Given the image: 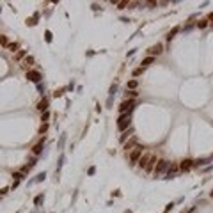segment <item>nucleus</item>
<instances>
[{"instance_id":"1","label":"nucleus","mask_w":213,"mask_h":213,"mask_svg":"<svg viewBox=\"0 0 213 213\" xmlns=\"http://www.w3.org/2000/svg\"><path fill=\"white\" fill-rule=\"evenodd\" d=\"M117 128L121 132H126L128 128H132V116L130 114H121L117 119Z\"/></svg>"},{"instance_id":"2","label":"nucleus","mask_w":213,"mask_h":213,"mask_svg":"<svg viewBox=\"0 0 213 213\" xmlns=\"http://www.w3.org/2000/svg\"><path fill=\"white\" fill-rule=\"evenodd\" d=\"M169 167H170V163L167 162V160H158V163H156V167H155V178H160V176H165V172L169 170Z\"/></svg>"},{"instance_id":"3","label":"nucleus","mask_w":213,"mask_h":213,"mask_svg":"<svg viewBox=\"0 0 213 213\" xmlns=\"http://www.w3.org/2000/svg\"><path fill=\"white\" fill-rule=\"evenodd\" d=\"M142 146H137L133 151H130V165L133 167V165H137L139 163V160H140V156H142Z\"/></svg>"},{"instance_id":"4","label":"nucleus","mask_w":213,"mask_h":213,"mask_svg":"<svg viewBox=\"0 0 213 213\" xmlns=\"http://www.w3.org/2000/svg\"><path fill=\"white\" fill-rule=\"evenodd\" d=\"M133 107H135V101H133V99H124V101L119 105V112H121V114H132Z\"/></svg>"},{"instance_id":"5","label":"nucleus","mask_w":213,"mask_h":213,"mask_svg":"<svg viewBox=\"0 0 213 213\" xmlns=\"http://www.w3.org/2000/svg\"><path fill=\"white\" fill-rule=\"evenodd\" d=\"M41 78H43V75H41L39 71H36V69L27 71V80H30V82H34V83H41Z\"/></svg>"},{"instance_id":"6","label":"nucleus","mask_w":213,"mask_h":213,"mask_svg":"<svg viewBox=\"0 0 213 213\" xmlns=\"http://www.w3.org/2000/svg\"><path fill=\"white\" fill-rule=\"evenodd\" d=\"M178 170H179V165H178V163H170L169 170L165 172V179H172V178L178 174Z\"/></svg>"},{"instance_id":"7","label":"nucleus","mask_w":213,"mask_h":213,"mask_svg":"<svg viewBox=\"0 0 213 213\" xmlns=\"http://www.w3.org/2000/svg\"><path fill=\"white\" fill-rule=\"evenodd\" d=\"M147 52H149V57H155V55H160V53L163 52V45H162V43H156V45H155V46H151V48H149Z\"/></svg>"},{"instance_id":"8","label":"nucleus","mask_w":213,"mask_h":213,"mask_svg":"<svg viewBox=\"0 0 213 213\" xmlns=\"http://www.w3.org/2000/svg\"><path fill=\"white\" fill-rule=\"evenodd\" d=\"M32 64H34V57H32V55H27L23 60H21V68H23V69H27V71H30Z\"/></svg>"},{"instance_id":"9","label":"nucleus","mask_w":213,"mask_h":213,"mask_svg":"<svg viewBox=\"0 0 213 213\" xmlns=\"http://www.w3.org/2000/svg\"><path fill=\"white\" fill-rule=\"evenodd\" d=\"M192 167H194V162H192V160H183V162H179V170H183V172H188Z\"/></svg>"},{"instance_id":"10","label":"nucleus","mask_w":213,"mask_h":213,"mask_svg":"<svg viewBox=\"0 0 213 213\" xmlns=\"http://www.w3.org/2000/svg\"><path fill=\"white\" fill-rule=\"evenodd\" d=\"M156 163H158V160H156V156H153L151 155V158H149V162H147V167L144 169L146 172H151V170H155V167H156Z\"/></svg>"},{"instance_id":"11","label":"nucleus","mask_w":213,"mask_h":213,"mask_svg":"<svg viewBox=\"0 0 213 213\" xmlns=\"http://www.w3.org/2000/svg\"><path fill=\"white\" fill-rule=\"evenodd\" d=\"M137 146H139V144H137V140H135V139H132V140L124 142V151H126V153H128V151H133Z\"/></svg>"},{"instance_id":"12","label":"nucleus","mask_w":213,"mask_h":213,"mask_svg":"<svg viewBox=\"0 0 213 213\" xmlns=\"http://www.w3.org/2000/svg\"><path fill=\"white\" fill-rule=\"evenodd\" d=\"M37 110H39V112H46V110H48V98H43V99L37 103Z\"/></svg>"},{"instance_id":"13","label":"nucleus","mask_w":213,"mask_h":213,"mask_svg":"<svg viewBox=\"0 0 213 213\" xmlns=\"http://www.w3.org/2000/svg\"><path fill=\"white\" fill-rule=\"evenodd\" d=\"M43 144H45V137H43V139H41V140H39V142H37V144H36V146L32 147V153H34L36 156H37V155H39V153L43 151Z\"/></svg>"},{"instance_id":"14","label":"nucleus","mask_w":213,"mask_h":213,"mask_svg":"<svg viewBox=\"0 0 213 213\" xmlns=\"http://www.w3.org/2000/svg\"><path fill=\"white\" fill-rule=\"evenodd\" d=\"M149 158H151V155H142L137 165H139L140 169H146V167H147V162H149Z\"/></svg>"},{"instance_id":"15","label":"nucleus","mask_w":213,"mask_h":213,"mask_svg":"<svg viewBox=\"0 0 213 213\" xmlns=\"http://www.w3.org/2000/svg\"><path fill=\"white\" fill-rule=\"evenodd\" d=\"M132 133H133V128H128V130H126V132H123V135H121V137H119V140H121V142H123V144H124V142H126V139H128V137H132Z\"/></svg>"},{"instance_id":"16","label":"nucleus","mask_w":213,"mask_h":213,"mask_svg":"<svg viewBox=\"0 0 213 213\" xmlns=\"http://www.w3.org/2000/svg\"><path fill=\"white\" fill-rule=\"evenodd\" d=\"M139 87V82L137 80H130L128 82V85H126V91H135Z\"/></svg>"},{"instance_id":"17","label":"nucleus","mask_w":213,"mask_h":213,"mask_svg":"<svg viewBox=\"0 0 213 213\" xmlns=\"http://www.w3.org/2000/svg\"><path fill=\"white\" fill-rule=\"evenodd\" d=\"M7 50L13 52V53H18V52H20V45H18V43H9V45H7Z\"/></svg>"},{"instance_id":"18","label":"nucleus","mask_w":213,"mask_h":213,"mask_svg":"<svg viewBox=\"0 0 213 213\" xmlns=\"http://www.w3.org/2000/svg\"><path fill=\"white\" fill-rule=\"evenodd\" d=\"M27 57V50H20L18 53H14V60H23Z\"/></svg>"},{"instance_id":"19","label":"nucleus","mask_w":213,"mask_h":213,"mask_svg":"<svg viewBox=\"0 0 213 213\" xmlns=\"http://www.w3.org/2000/svg\"><path fill=\"white\" fill-rule=\"evenodd\" d=\"M155 60H156L155 57H146V59L142 60V68H147V66H151V64H153Z\"/></svg>"},{"instance_id":"20","label":"nucleus","mask_w":213,"mask_h":213,"mask_svg":"<svg viewBox=\"0 0 213 213\" xmlns=\"http://www.w3.org/2000/svg\"><path fill=\"white\" fill-rule=\"evenodd\" d=\"M208 162H209V158H199V160L194 162V167H201V165H204V163H208Z\"/></svg>"},{"instance_id":"21","label":"nucleus","mask_w":213,"mask_h":213,"mask_svg":"<svg viewBox=\"0 0 213 213\" xmlns=\"http://www.w3.org/2000/svg\"><path fill=\"white\" fill-rule=\"evenodd\" d=\"M178 32H179V27H174L172 30H170V32L167 34V41H170V39H172V37H174V36H176Z\"/></svg>"},{"instance_id":"22","label":"nucleus","mask_w":213,"mask_h":213,"mask_svg":"<svg viewBox=\"0 0 213 213\" xmlns=\"http://www.w3.org/2000/svg\"><path fill=\"white\" fill-rule=\"evenodd\" d=\"M37 18H39V14H37V13H36V14H34V16H32V18H30V20H27V25H30V27H34V25H36V23H37V21H36V20H37Z\"/></svg>"},{"instance_id":"23","label":"nucleus","mask_w":213,"mask_h":213,"mask_svg":"<svg viewBox=\"0 0 213 213\" xmlns=\"http://www.w3.org/2000/svg\"><path fill=\"white\" fill-rule=\"evenodd\" d=\"M0 45L7 48V45H9V39H7V36H2V34H0Z\"/></svg>"},{"instance_id":"24","label":"nucleus","mask_w":213,"mask_h":213,"mask_svg":"<svg viewBox=\"0 0 213 213\" xmlns=\"http://www.w3.org/2000/svg\"><path fill=\"white\" fill-rule=\"evenodd\" d=\"M43 201H45V195H43V194H39V195H36V199H34V204H36V206H39Z\"/></svg>"},{"instance_id":"25","label":"nucleus","mask_w":213,"mask_h":213,"mask_svg":"<svg viewBox=\"0 0 213 213\" xmlns=\"http://www.w3.org/2000/svg\"><path fill=\"white\" fill-rule=\"evenodd\" d=\"M114 6H117L119 9H126L128 6H130V2H112Z\"/></svg>"},{"instance_id":"26","label":"nucleus","mask_w":213,"mask_h":213,"mask_svg":"<svg viewBox=\"0 0 213 213\" xmlns=\"http://www.w3.org/2000/svg\"><path fill=\"white\" fill-rule=\"evenodd\" d=\"M208 25H209L208 20H199V21H197V27H199V29H206Z\"/></svg>"},{"instance_id":"27","label":"nucleus","mask_w":213,"mask_h":213,"mask_svg":"<svg viewBox=\"0 0 213 213\" xmlns=\"http://www.w3.org/2000/svg\"><path fill=\"white\" fill-rule=\"evenodd\" d=\"M137 96H139V92H137V91H126V98L133 99V98H137Z\"/></svg>"},{"instance_id":"28","label":"nucleus","mask_w":213,"mask_h":213,"mask_svg":"<svg viewBox=\"0 0 213 213\" xmlns=\"http://www.w3.org/2000/svg\"><path fill=\"white\" fill-rule=\"evenodd\" d=\"M13 178H14V181H16V183H20L21 179H23V172H14V174H13Z\"/></svg>"},{"instance_id":"29","label":"nucleus","mask_w":213,"mask_h":213,"mask_svg":"<svg viewBox=\"0 0 213 213\" xmlns=\"http://www.w3.org/2000/svg\"><path fill=\"white\" fill-rule=\"evenodd\" d=\"M142 73H144V68H142V66H140V68H135V69H133V73H132V75H133V76H140V75H142Z\"/></svg>"},{"instance_id":"30","label":"nucleus","mask_w":213,"mask_h":213,"mask_svg":"<svg viewBox=\"0 0 213 213\" xmlns=\"http://www.w3.org/2000/svg\"><path fill=\"white\" fill-rule=\"evenodd\" d=\"M116 92H117V83H114L112 87H110V91H109V96H110V98H114V94H116Z\"/></svg>"},{"instance_id":"31","label":"nucleus","mask_w":213,"mask_h":213,"mask_svg":"<svg viewBox=\"0 0 213 213\" xmlns=\"http://www.w3.org/2000/svg\"><path fill=\"white\" fill-rule=\"evenodd\" d=\"M48 119H50V112H48V110H46V112H43L41 121H43V123H48Z\"/></svg>"},{"instance_id":"32","label":"nucleus","mask_w":213,"mask_h":213,"mask_svg":"<svg viewBox=\"0 0 213 213\" xmlns=\"http://www.w3.org/2000/svg\"><path fill=\"white\" fill-rule=\"evenodd\" d=\"M45 178H46V174H45V172H41V174H37V176H36V179H34V183H39V181H43V179H45Z\"/></svg>"},{"instance_id":"33","label":"nucleus","mask_w":213,"mask_h":213,"mask_svg":"<svg viewBox=\"0 0 213 213\" xmlns=\"http://www.w3.org/2000/svg\"><path fill=\"white\" fill-rule=\"evenodd\" d=\"M46 130H48V123H43V124H41V128H39V133L43 135V133H45Z\"/></svg>"},{"instance_id":"34","label":"nucleus","mask_w":213,"mask_h":213,"mask_svg":"<svg viewBox=\"0 0 213 213\" xmlns=\"http://www.w3.org/2000/svg\"><path fill=\"white\" fill-rule=\"evenodd\" d=\"M45 39H46V43H52V32L50 30L45 32Z\"/></svg>"},{"instance_id":"35","label":"nucleus","mask_w":213,"mask_h":213,"mask_svg":"<svg viewBox=\"0 0 213 213\" xmlns=\"http://www.w3.org/2000/svg\"><path fill=\"white\" fill-rule=\"evenodd\" d=\"M62 94H64V89H59V91H55V92H53V96H55V98H59V96H62Z\"/></svg>"},{"instance_id":"36","label":"nucleus","mask_w":213,"mask_h":213,"mask_svg":"<svg viewBox=\"0 0 213 213\" xmlns=\"http://www.w3.org/2000/svg\"><path fill=\"white\" fill-rule=\"evenodd\" d=\"M206 20H208V23H211V25H213V13H209Z\"/></svg>"},{"instance_id":"37","label":"nucleus","mask_w":213,"mask_h":213,"mask_svg":"<svg viewBox=\"0 0 213 213\" xmlns=\"http://www.w3.org/2000/svg\"><path fill=\"white\" fill-rule=\"evenodd\" d=\"M37 91L43 94V92H45V85H41V83H37Z\"/></svg>"},{"instance_id":"38","label":"nucleus","mask_w":213,"mask_h":213,"mask_svg":"<svg viewBox=\"0 0 213 213\" xmlns=\"http://www.w3.org/2000/svg\"><path fill=\"white\" fill-rule=\"evenodd\" d=\"M7 190H9V188H2V190H0V197H4V195L7 194Z\"/></svg>"},{"instance_id":"39","label":"nucleus","mask_w":213,"mask_h":213,"mask_svg":"<svg viewBox=\"0 0 213 213\" xmlns=\"http://www.w3.org/2000/svg\"><path fill=\"white\" fill-rule=\"evenodd\" d=\"M87 172H89V174H91V176H92V174H94V172H96V167H91V169H89V170H87Z\"/></svg>"},{"instance_id":"40","label":"nucleus","mask_w":213,"mask_h":213,"mask_svg":"<svg viewBox=\"0 0 213 213\" xmlns=\"http://www.w3.org/2000/svg\"><path fill=\"white\" fill-rule=\"evenodd\" d=\"M209 197H213V192H209Z\"/></svg>"}]
</instances>
